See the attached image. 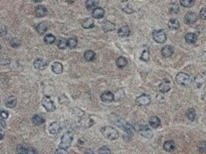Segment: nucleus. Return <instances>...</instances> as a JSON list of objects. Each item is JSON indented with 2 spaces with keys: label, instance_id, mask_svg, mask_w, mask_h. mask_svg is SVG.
I'll return each instance as SVG.
<instances>
[{
  "label": "nucleus",
  "instance_id": "nucleus-51",
  "mask_svg": "<svg viewBox=\"0 0 206 154\" xmlns=\"http://www.w3.org/2000/svg\"><path fill=\"white\" fill-rule=\"evenodd\" d=\"M203 100H204V101H206V93L203 96Z\"/></svg>",
  "mask_w": 206,
  "mask_h": 154
},
{
  "label": "nucleus",
  "instance_id": "nucleus-24",
  "mask_svg": "<svg viewBox=\"0 0 206 154\" xmlns=\"http://www.w3.org/2000/svg\"><path fill=\"white\" fill-rule=\"evenodd\" d=\"M16 103H17L16 98L14 96H10L5 100V104L7 107L12 108L16 106Z\"/></svg>",
  "mask_w": 206,
  "mask_h": 154
},
{
  "label": "nucleus",
  "instance_id": "nucleus-31",
  "mask_svg": "<svg viewBox=\"0 0 206 154\" xmlns=\"http://www.w3.org/2000/svg\"><path fill=\"white\" fill-rule=\"evenodd\" d=\"M32 122L35 125H41L45 122V119L39 115H35L32 117Z\"/></svg>",
  "mask_w": 206,
  "mask_h": 154
},
{
  "label": "nucleus",
  "instance_id": "nucleus-15",
  "mask_svg": "<svg viewBox=\"0 0 206 154\" xmlns=\"http://www.w3.org/2000/svg\"><path fill=\"white\" fill-rule=\"evenodd\" d=\"M161 55L166 58L171 57L174 53V49L172 46L166 45L161 50Z\"/></svg>",
  "mask_w": 206,
  "mask_h": 154
},
{
  "label": "nucleus",
  "instance_id": "nucleus-23",
  "mask_svg": "<svg viewBox=\"0 0 206 154\" xmlns=\"http://www.w3.org/2000/svg\"><path fill=\"white\" fill-rule=\"evenodd\" d=\"M163 148L167 152H172L175 148V143L173 140H167L164 143Z\"/></svg>",
  "mask_w": 206,
  "mask_h": 154
},
{
  "label": "nucleus",
  "instance_id": "nucleus-36",
  "mask_svg": "<svg viewBox=\"0 0 206 154\" xmlns=\"http://www.w3.org/2000/svg\"><path fill=\"white\" fill-rule=\"evenodd\" d=\"M44 42L48 44H52L56 41V37L52 34H48L44 37Z\"/></svg>",
  "mask_w": 206,
  "mask_h": 154
},
{
  "label": "nucleus",
  "instance_id": "nucleus-12",
  "mask_svg": "<svg viewBox=\"0 0 206 154\" xmlns=\"http://www.w3.org/2000/svg\"><path fill=\"white\" fill-rule=\"evenodd\" d=\"M101 100L103 103H110L114 100V95L110 91H105L101 95Z\"/></svg>",
  "mask_w": 206,
  "mask_h": 154
},
{
  "label": "nucleus",
  "instance_id": "nucleus-4",
  "mask_svg": "<svg viewBox=\"0 0 206 154\" xmlns=\"http://www.w3.org/2000/svg\"><path fill=\"white\" fill-rule=\"evenodd\" d=\"M73 139V135L71 132L65 133L61 137L60 143L59 145V148L67 149L71 146Z\"/></svg>",
  "mask_w": 206,
  "mask_h": 154
},
{
  "label": "nucleus",
  "instance_id": "nucleus-37",
  "mask_svg": "<svg viewBox=\"0 0 206 154\" xmlns=\"http://www.w3.org/2000/svg\"><path fill=\"white\" fill-rule=\"evenodd\" d=\"M180 2L184 7H191L195 4V1L194 0H181Z\"/></svg>",
  "mask_w": 206,
  "mask_h": 154
},
{
  "label": "nucleus",
  "instance_id": "nucleus-13",
  "mask_svg": "<svg viewBox=\"0 0 206 154\" xmlns=\"http://www.w3.org/2000/svg\"><path fill=\"white\" fill-rule=\"evenodd\" d=\"M33 66L35 67V69L43 70L47 67V66H48V63L44 61L42 58H38L34 61Z\"/></svg>",
  "mask_w": 206,
  "mask_h": 154
},
{
  "label": "nucleus",
  "instance_id": "nucleus-33",
  "mask_svg": "<svg viewBox=\"0 0 206 154\" xmlns=\"http://www.w3.org/2000/svg\"><path fill=\"white\" fill-rule=\"evenodd\" d=\"M29 147L26 145H19L17 147V152L19 154H27Z\"/></svg>",
  "mask_w": 206,
  "mask_h": 154
},
{
  "label": "nucleus",
  "instance_id": "nucleus-14",
  "mask_svg": "<svg viewBox=\"0 0 206 154\" xmlns=\"http://www.w3.org/2000/svg\"><path fill=\"white\" fill-rule=\"evenodd\" d=\"M206 81V73L205 72L200 73L195 78V82L198 87H201Z\"/></svg>",
  "mask_w": 206,
  "mask_h": 154
},
{
  "label": "nucleus",
  "instance_id": "nucleus-40",
  "mask_svg": "<svg viewBox=\"0 0 206 154\" xmlns=\"http://www.w3.org/2000/svg\"><path fill=\"white\" fill-rule=\"evenodd\" d=\"M10 45L12 47L16 48L19 46L20 43L19 41L16 38H13L10 41Z\"/></svg>",
  "mask_w": 206,
  "mask_h": 154
},
{
  "label": "nucleus",
  "instance_id": "nucleus-17",
  "mask_svg": "<svg viewBox=\"0 0 206 154\" xmlns=\"http://www.w3.org/2000/svg\"><path fill=\"white\" fill-rule=\"evenodd\" d=\"M92 17L96 19H101L105 15V10L102 7H96L92 12Z\"/></svg>",
  "mask_w": 206,
  "mask_h": 154
},
{
  "label": "nucleus",
  "instance_id": "nucleus-46",
  "mask_svg": "<svg viewBox=\"0 0 206 154\" xmlns=\"http://www.w3.org/2000/svg\"><path fill=\"white\" fill-rule=\"evenodd\" d=\"M7 33L6 27L4 25H2L1 27V36L2 37L4 35H5Z\"/></svg>",
  "mask_w": 206,
  "mask_h": 154
},
{
  "label": "nucleus",
  "instance_id": "nucleus-38",
  "mask_svg": "<svg viewBox=\"0 0 206 154\" xmlns=\"http://www.w3.org/2000/svg\"><path fill=\"white\" fill-rule=\"evenodd\" d=\"M140 60L143 61H148L149 60V51L148 50H145L140 57Z\"/></svg>",
  "mask_w": 206,
  "mask_h": 154
},
{
  "label": "nucleus",
  "instance_id": "nucleus-42",
  "mask_svg": "<svg viewBox=\"0 0 206 154\" xmlns=\"http://www.w3.org/2000/svg\"><path fill=\"white\" fill-rule=\"evenodd\" d=\"M199 151L202 153H206V141L201 142L198 146Z\"/></svg>",
  "mask_w": 206,
  "mask_h": 154
},
{
  "label": "nucleus",
  "instance_id": "nucleus-8",
  "mask_svg": "<svg viewBox=\"0 0 206 154\" xmlns=\"http://www.w3.org/2000/svg\"><path fill=\"white\" fill-rule=\"evenodd\" d=\"M151 101V99L149 95L146 94H143L136 100V103L139 106H146L149 105Z\"/></svg>",
  "mask_w": 206,
  "mask_h": 154
},
{
  "label": "nucleus",
  "instance_id": "nucleus-22",
  "mask_svg": "<svg viewBox=\"0 0 206 154\" xmlns=\"http://www.w3.org/2000/svg\"><path fill=\"white\" fill-rule=\"evenodd\" d=\"M52 70L56 74H60L63 72L64 67L60 62H54L52 64Z\"/></svg>",
  "mask_w": 206,
  "mask_h": 154
},
{
  "label": "nucleus",
  "instance_id": "nucleus-21",
  "mask_svg": "<svg viewBox=\"0 0 206 154\" xmlns=\"http://www.w3.org/2000/svg\"><path fill=\"white\" fill-rule=\"evenodd\" d=\"M197 35L194 33H188L185 35V40L189 44H194L197 41Z\"/></svg>",
  "mask_w": 206,
  "mask_h": 154
},
{
  "label": "nucleus",
  "instance_id": "nucleus-39",
  "mask_svg": "<svg viewBox=\"0 0 206 154\" xmlns=\"http://www.w3.org/2000/svg\"><path fill=\"white\" fill-rule=\"evenodd\" d=\"M169 11L172 13H177L179 11V7L177 3H172L169 8Z\"/></svg>",
  "mask_w": 206,
  "mask_h": 154
},
{
  "label": "nucleus",
  "instance_id": "nucleus-49",
  "mask_svg": "<svg viewBox=\"0 0 206 154\" xmlns=\"http://www.w3.org/2000/svg\"><path fill=\"white\" fill-rule=\"evenodd\" d=\"M4 136H5V133L1 129L0 130V136H1V140H2L4 137Z\"/></svg>",
  "mask_w": 206,
  "mask_h": 154
},
{
  "label": "nucleus",
  "instance_id": "nucleus-11",
  "mask_svg": "<svg viewBox=\"0 0 206 154\" xmlns=\"http://www.w3.org/2000/svg\"><path fill=\"white\" fill-rule=\"evenodd\" d=\"M171 88V83L167 79H164L159 85V90L162 93L168 92Z\"/></svg>",
  "mask_w": 206,
  "mask_h": 154
},
{
  "label": "nucleus",
  "instance_id": "nucleus-6",
  "mask_svg": "<svg viewBox=\"0 0 206 154\" xmlns=\"http://www.w3.org/2000/svg\"><path fill=\"white\" fill-rule=\"evenodd\" d=\"M153 37L155 42L158 44H164L167 40L166 34L162 29L154 30L153 33Z\"/></svg>",
  "mask_w": 206,
  "mask_h": 154
},
{
  "label": "nucleus",
  "instance_id": "nucleus-41",
  "mask_svg": "<svg viewBox=\"0 0 206 154\" xmlns=\"http://www.w3.org/2000/svg\"><path fill=\"white\" fill-rule=\"evenodd\" d=\"M98 154H111V150L106 146H103L98 151Z\"/></svg>",
  "mask_w": 206,
  "mask_h": 154
},
{
  "label": "nucleus",
  "instance_id": "nucleus-16",
  "mask_svg": "<svg viewBox=\"0 0 206 154\" xmlns=\"http://www.w3.org/2000/svg\"><path fill=\"white\" fill-rule=\"evenodd\" d=\"M118 35L121 38H126L128 37L131 33V31L129 27L127 25L123 26L120 27L118 30Z\"/></svg>",
  "mask_w": 206,
  "mask_h": 154
},
{
  "label": "nucleus",
  "instance_id": "nucleus-26",
  "mask_svg": "<svg viewBox=\"0 0 206 154\" xmlns=\"http://www.w3.org/2000/svg\"><path fill=\"white\" fill-rule=\"evenodd\" d=\"M60 129V125L56 122H54L51 123L49 127V131L50 133L52 134H53V135L57 134L59 133Z\"/></svg>",
  "mask_w": 206,
  "mask_h": 154
},
{
  "label": "nucleus",
  "instance_id": "nucleus-27",
  "mask_svg": "<svg viewBox=\"0 0 206 154\" xmlns=\"http://www.w3.org/2000/svg\"><path fill=\"white\" fill-rule=\"evenodd\" d=\"M149 124L150 125L154 128H156L157 127H158L160 125L161 123V121L160 119L156 117V116H152L150 119H149Z\"/></svg>",
  "mask_w": 206,
  "mask_h": 154
},
{
  "label": "nucleus",
  "instance_id": "nucleus-28",
  "mask_svg": "<svg viewBox=\"0 0 206 154\" xmlns=\"http://www.w3.org/2000/svg\"><path fill=\"white\" fill-rule=\"evenodd\" d=\"M168 27L172 30H178L180 27V24L177 19H172L169 21Z\"/></svg>",
  "mask_w": 206,
  "mask_h": 154
},
{
  "label": "nucleus",
  "instance_id": "nucleus-29",
  "mask_svg": "<svg viewBox=\"0 0 206 154\" xmlns=\"http://www.w3.org/2000/svg\"><path fill=\"white\" fill-rule=\"evenodd\" d=\"M127 64H128V61L123 57H119L116 60V65L119 68H123Z\"/></svg>",
  "mask_w": 206,
  "mask_h": 154
},
{
  "label": "nucleus",
  "instance_id": "nucleus-25",
  "mask_svg": "<svg viewBox=\"0 0 206 154\" xmlns=\"http://www.w3.org/2000/svg\"><path fill=\"white\" fill-rule=\"evenodd\" d=\"M84 57L87 61H93L96 58V53L92 50H88L85 52Z\"/></svg>",
  "mask_w": 206,
  "mask_h": 154
},
{
  "label": "nucleus",
  "instance_id": "nucleus-48",
  "mask_svg": "<svg viewBox=\"0 0 206 154\" xmlns=\"http://www.w3.org/2000/svg\"><path fill=\"white\" fill-rule=\"evenodd\" d=\"M0 123H1V128H5V127L6 126V123H5V120H4L2 119H1Z\"/></svg>",
  "mask_w": 206,
  "mask_h": 154
},
{
  "label": "nucleus",
  "instance_id": "nucleus-5",
  "mask_svg": "<svg viewBox=\"0 0 206 154\" xmlns=\"http://www.w3.org/2000/svg\"><path fill=\"white\" fill-rule=\"evenodd\" d=\"M175 80L178 84L181 86H188L191 82L190 76L184 72H179L176 76Z\"/></svg>",
  "mask_w": 206,
  "mask_h": 154
},
{
  "label": "nucleus",
  "instance_id": "nucleus-45",
  "mask_svg": "<svg viewBox=\"0 0 206 154\" xmlns=\"http://www.w3.org/2000/svg\"><path fill=\"white\" fill-rule=\"evenodd\" d=\"M55 154H68V152L67 149L59 148V149L56 151Z\"/></svg>",
  "mask_w": 206,
  "mask_h": 154
},
{
  "label": "nucleus",
  "instance_id": "nucleus-19",
  "mask_svg": "<svg viewBox=\"0 0 206 154\" xmlns=\"http://www.w3.org/2000/svg\"><path fill=\"white\" fill-rule=\"evenodd\" d=\"M82 26L85 29L92 28L94 27V21L91 18H86L82 22Z\"/></svg>",
  "mask_w": 206,
  "mask_h": 154
},
{
  "label": "nucleus",
  "instance_id": "nucleus-7",
  "mask_svg": "<svg viewBox=\"0 0 206 154\" xmlns=\"http://www.w3.org/2000/svg\"><path fill=\"white\" fill-rule=\"evenodd\" d=\"M42 105L47 111L52 112L56 110V105L52 101L51 98L49 96H45L42 100Z\"/></svg>",
  "mask_w": 206,
  "mask_h": 154
},
{
  "label": "nucleus",
  "instance_id": "nucleus-2",
  "mask_svg": "<svg viewBox=\"0 0 206 154\" xmlns=\"http://www.w3.org/2000/svg\"><path fill=\"white\" fill-rule=\"evenodd\" d=\"M101 133L105 138L110 140H115L119 137L118 132L114 128L110 126H106L102 128Z\"/></svg>",
  "mask_w": 206,
  "mask_h": 154
},
{
  "label": "nucleus",
  "instance_id": "nucleus-35",
  "mask_svg": "<svg viewBox=\"0 0 206 154\" xmlns=\"http://www.w3.org/2000/svg\"><path fill=\"white\" fill-rule=\"evenodd\" d=\"M77 45V40L76 38H71L68 39V47L70 49L75 48Z\"/></svg>",
  "mask_w": 206,
  "mask_h": 154
},
{
  "label": "nucleus",
  "instance_id": "nucleus-1",
  "mask_svg": "<svg viewBox=\"0 0 206 154\" xmlns=\"http://www.w3.org/2000/svg\"><path fill=\"white\" fill-rule=\"evenodd\" d=\"M109 120L110 122L120 128H122L128 135H132L133 134V128L131 125L118 116L112 114L109 116Z\"/></svg>",
  "mask_w": 206,
  "mask_h": 154
},
{
  "label": "nucleus",
  "instance_id": "nucleus-30",
  "mask_svg": "<svg viewBox=\"0 0 206 154\" xmlns=\"http://www.w3.org/2000/svg\"><path fill=\"white\" fill-rule=\"evenodd\" d=\"M186 115L187 117L191 121H194L196 117V111L194 108H189L186 113Z\"/></svg>",
  "mask_w": 206,
  "mask_h": 154
},
{
  "label": "nucleus",
  "instance_id": "nucleus-47",
  "mask_svg": "<svg viewBox=\"0 0 206 154\" xmlns=\"http://www.w3.org/2000/svg\"><path fill=\"white\" fill-rule=\"evenodd\" d=\"M27 154H37V152H36V151L34 148L32 147H29Z\"/></svg>",
  "mask_w": 206,
  "mask_h": 154
},
{
  "label": "nucleus",
  "instance_id": "nucleus-20",
  "mask_svg": "<svg viewBox=\"0 0 206 154\" xmlns=\"http://www.w3.org/2000/svg\"><path fill=\"white\" fill-rule=\"evenodd\" d=\"M48 25L45 22H40L36 27V30L37 33L41 35L44 34L48 30Z\"/></svg>",
  "mask_w": 206,
  "mask_h": 154
},
{
  "label": "nucleus",
  "instance_id": "nucleus-32",
  "mask_svg": "<svg viewBox=\"0 0 206 154\" xmlns=\"http://www.w3.org/2000/svg\"><path fill=\"white\" fill-rule=\"evenodd\" d=\"M99 2L98 1H94V0H88L85 2V5H86V8L88 10H91L92 9H94V8L99 4Z\"/></svg>",
  "mask_w": 206,
  "mask_h": 154
},
{
  "label": "nucleus",
  "instance_id": "nucleus-52",
  "mask_svg": "<svg viewBox=\"0 0 206 154\" xmlns=\"http://www.w3.org/2000/svg\"></svg>",
  "mask_w": 206,
  "mask_h": 154
},
{
  "label": "nucleus",
  "instance_id": "nucleus-10",
  "mask_svg": "<svg viewBox=\"0 0 206 154\" xmlns=\"http://www.w3.org/2000/svg\"><path fill=\"white\" fill-rule=\"evenodd\" d=\"M49 13L48 9L44 5H38L35 10V15L37 18H43Z\"/></svg>",
  "mask_w": 206,
  "mask_h": 154
},
{
  "label": "nucleus",
  "instance_id": "nucleus-9",
  "mask_svg": "<svg viewBox=\"0 0 206 154\" xmlns=\"http://www.w3.org/2000/svg\"><path fill=\"white\" fill-rule=\"evenodd\" d=\"M198 20V16L194 12H187L184 16V23L187 25H192L195 23Z\"/></svg>",
  "mask_w": 206,
  "mask_h": 154
},
{
  "label": "nucleus",
  "instance_id": "nucleus-43",
  "mask_svg": "<svg viewBox=\"0 0 206 154\" xmlns=\"http://www.w3.org/2000/svg\"><path fill=\"white\" fill-rule=\"evenodd\" d=\"M200 16L201 19L206 20V7H203L201 9L200 11Z\"/></svg>",
  "mask_w": 206,
  "mask_h": 154
},
{
  "label": "nucleus",
  "instance_id": "nucleus-3",
  "mask_svg": "<svg viewBox=\"0 0 206 154\" xmlns=\"http://www.w3.org/2000/svg\"><path fill=\"white\" fill-rule=\"evenodd\" d=\"M134 126V129L143 137L147 139H151L153 137V132L147 125L136 124Z\"/></svg>",
  "mask_w": 206,
  "mask_h": 154
},
{
  "label": "nucleus",
  "instance_id": "nucleus-44",
  "mask_svg": "<svg viewBox=\"0 0 206 154\" xmlns=\"http://www.w3.org/2000/svg\"><path fill=\"white\" fill-rule=\"evenodd\" d=\"M1 118L3 119H6L8 118L9 116V113L7 111L4 110H1Z\"/></svg>",
  "mask_w": 206,
  "mask_h": 154
},
{
  "label": "nucleus",
  "instance_id": "nucleus-18",
  "mask_svg": "<svg viewBox=\"0 0 206 154\" xmlns=\"http://www.w3.org/2000/svg\"><path fill=\"white\" fill-rule=\"evenodd\" d=\"M102 29L105 33H107L108 31H112L115 30V25L114 23L111 22V21H106L103 22Z\"/></svg>",
  "mask_w": 206,
  "mask_h": 154
},
{
  "label": "nucleus",
  "instance_id": "nucleus-50",
  "mask_svg": "<svg viewBox=\"0 0 206 154\" xmlns=\"http://www.w3.org/2000/svg\"><path fill=\"white\" fill-rule=\"evenodd\" d=\"M85 154H95L94 153V152L91 150V149H87L85 151Z\"/></svg>",
  "mask_w": 206,
  "mask_h": 154
},
{
  "label": "nucleus",
  "instance_id": "nucleus-34",
  "mask_svg": "<svg viewBox=\"0 0 206 154\" xmlns=\"http://www.w3.org/2000/svg\"><path fill=\"white\" fill-rule=\"evenodd\" d=\"M57 47L60 50H64L67 48L68 47V40L65 39H60L58 42Z\"/></svg>",
  "mask_w": 206,
  "mask_h": 154
}]
</instances>
